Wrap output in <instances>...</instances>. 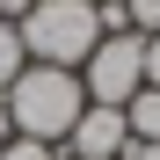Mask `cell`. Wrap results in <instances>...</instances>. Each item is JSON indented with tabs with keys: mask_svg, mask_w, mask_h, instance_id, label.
<instances>
[{
	"mask_svg": "<svg viewBox=\"0 0 160 160\" xmlns=\"http://www.w3.org/2000/svg\"><path fill=\"white\" fill-rule=\"evenodd\" d=\"M66 160H124L131 153V124H124V109H102V102H88L80 109V124L66 131V146H58Z\"/></svg>",
	"mask_w": 160,
	"mask_h": 160,
	"instance_id": "cell-4",
	"label": "cell"
},
{
	"mask_svg": "<svg viewBox=\"0 0 160 160\" xmlns=\"http://www.w3.org/2000/svg\"><path fill=\"white\" fill-rule=\"evenodd\" d=\"M124 124H131V146H160V88H138L124 102Z\"/></svg>",
	"mask_w": 160,
	"mask_h": 160,
	"instance_id": "cell-5",
	"label": "cell"
},
{
	"mask_svg": "<svg viewBox=\"0 0 160 160\" xmlns=\"http://www.w3.org/2000/svg\"><path fill=\"white\" fill-rule=\"evenodd\" d=\"M0 102H8L15 138L66 146V131L80 124V109H88V88H80V73H66V66H22L15 88L0 95Z\"/></svg>",
	"mask_w": 160,
	"mask_h": 160,
	"instance_id": "cell-1",
	"label": "cell"
},
{
	"mask_svg": "<svg viewBox=\"0 0 160 160\" xmlns=\"http://www.w3.org/2000/svg\"><path fill=\"white\" fill-rule=\"evenodd\" d=\"M29 8H37V0H0V22H22Z\"/></svg>",
	"mask_w": 160,
	"mask_h": 160,
	"instance_id": "cell-10",
	"label": "cell"
},
{
	"mask_svg": "<svg viewBox=\"0 0 160 160\" xmlns=\"http://www.w3.org/2000/svg\"><path fill=\"white\" fill-rule=\"evenodd\" d=\"M80 88H88V102H102V109H124L131 95L146 88V37H102L88 58H80Z\"/></svg>",
	"mask_w": 160,
	"mask_h": 160,
	"instance_id": "cell-3",
	"label": "cell"
},
{
	"mask_svg": "<svg viewBox=\"0 0 160 160\" xmlns=\"http://www.w3.org/2000/svg\"><path fill=\"white\" fill-rule=\"evenodd\" d=\"M124 22L131 37H160V0H124Z\"/></svg>",
	"mask_w": 160,
	"mask_h": 160,
	"instance_id": "cell-7",
	"label": "cell"
},
{
	"mask_svg": "<svg viewBox=\"0 0 160 160\" xmlns=\"http://www.w3.org/2000/svg\"><path fill=\"white\" fill-rule=\"evenodd\" d=\"M0 160H66L58 146H37V138H15V146H0Z\"/></svg>",
	"mask_w": 160,
	"mask_h": 160,
	"instance_id": "cell-8",
	"label": "cell"
},
{
	"mask_svg": "<svg viewBox=\"0 0 160 160\" xmlns=\"http://www.w3.org/2000/svg\"><path fill=\"white\" fill-rule=\"evenodd\" d=\"M146 88H160V37H146Z\"/></svg>",
	"mask_w": 160,
	"mask_h": 160,
	"instance_id": "cell-9",
	"label": "cell"
},
{
	"mask_svg": "<svg viewBox=\"0 0 160 160\" xmlns=\"http://www.w3.org/2000/svg\"><path fill=\"white\" fill-rule=\"evenodd\" d=\"M22 66H29V51H22V29H15V22H0V95L15 88V73H22Z\"/></svg>",
	"mask_w": 160,
	"mask_h": 160,
	"instance_id": "cell-6",
	"label": "cell"
},
{
	"mask_svg": "<svg viewBox=\"0 0 160 160\" xmlns=\"http://www.w3.org/2000/svg\"><path fill=\"white\" fill-rule=\"evenodd\" d=\"M15 29H22L29 66H66V73H80V58L102 44L95 0H37V8L15 22Z\"/></svg>",
	"mask_w": 160,
	"mask_h": 160,
	"instance_id": "cell-2",
	"label": "cell"
}]
</instances>
